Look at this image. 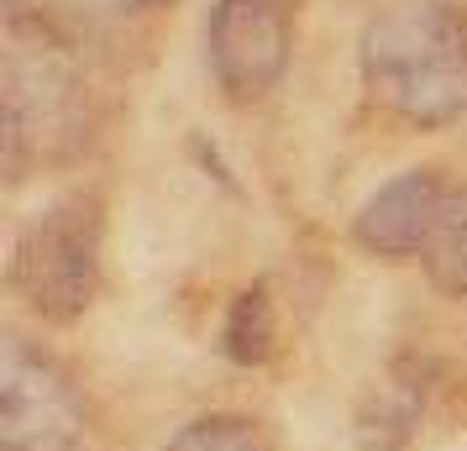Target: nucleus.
Here are the masks:
<instances>
[{
  "instance_id": "nucleus-1",
  "label": "nucleus",
  "mask_w": 467,
  "mask_h": 451,
  "mask_svg": "<svg viewBox=\"0 0 467 451\" xmlns=\"http://www.w3.org/2000/svg\"><path fill=\"white\" fill-rule=\"evenodd\" d=\"M362 79L389 116L446 127L467 110V16L446 0H400L362 32Z\"/></svg>"
},
{
  "instance_id": "nucleus-2",
  "label": "nucleus",
  "mask_w": 467,
  "mask_h": 451,
  "mask_svg": "<svg viewBox=\"0 0 467 451\" xmlns=\"http://www.w3.org/2000/svg\"><path fill=\"white\" fill-rule=\"evenodd\" d=\"M11 283L43 321H79L100 283V215L95 200L74 194L26 220L11 258Z\"/></svg>"
},
{
  "instance_id": "nucleus-3",
  "label": "nucleus",
  "mask_w": 467,
  "mask_h": 451,
  "mask_svg": "<svg viewBox=\"0 0 467 451\" xmlns=\"http://www.w3.org/2000/svg\"><path fill=\"white\" fill-rule=\"evenodd\" d=\"M0 100H5V173L11 179H22L26 152L64 158V152L79 148V131H85L79 79L43 37L22 43V32L11 26Z\"/></svg>"
},
{
  "instance_id": "nucleus-4",
  "label": "nucleus",
  "mask_w": 467,
  "mask_h": 451,
  "mask_svg": "<svg viewBox=\"0 0 467 451\" xmlns=\"http://www.w3.org/2000/svg\"><path fill=\"white\" fill-rule=\"evenodd\" d=\"M85 415L58 367L26 352L16 336L0 346V451H74Z\"/></svg>"
},
{
  "instance_id": "nucleus-5",
  "label": "nucleus",
  "mask_w": 467,
  "mask_h": 451,
  "mask_svg": "<svg viewBox=\"0 0 467 451\" xmlns=\"http://www.w3.org/2000/svg\"><path fill=\"white\" fill-rule=\"evenodd\" d=\"M211 64L232 100H257L278 85L289 64V16L284 0H215Z\"/></svg>"
},
{
  "instance_id": "nucleus-6",
  "label": "nucleus",
  "mask_w": 467,
  "mask_h": 451,
  "mask_svg": "<svg viewBox=\"0 0 467 451\" xmlns=\"http://www.w3.org/2000/svg\"><path fill=\"white\" fill-rule=\"evenodd\" d=\"M446 205L441 179L431 169H410L394 184H383L358 215V241L379 258H410L425 252V241L436 231V215Z\"/></svg>"
},
{
  "instance_id": "nucleus-7",
  "label": "nucleus",
  "mask_w": 467,
  "mask_h": 451,
  "mask_svg": "<svg viewBox=\"0 0 467 451\" xmlns=\"http://www.w3.org/2000/svg\"><path fill=\"white\" fill-rule=\"evenodd\" d=\"M420 399H425V384H415V378L379 384L358 409V446L362 451H400L415 436V425H420Z\"/></svg>"
},
{
  "instance_id": "nucleus-8",
  "label": "nucleus",
  "mask_w": 467,
  "mask_h": 451,
  "mask_svg": "<svg viewBox=\"0 0 467 451\" xmlns=\"http://www.w3.org/2000/svg\"><path fill=\"white\" fill-rule=\"evenodd\" d=\"M420 258L441 294H467V190L446 194L441 215H436V231H431Z\"/></svg>"
},
{
  "instance_id": "nucleus-9",
  "label": "nucleus",
  "mask_w": 467,
  "mask_h": 451,
  "mask_svg": "<svg viewBox=\"0 0 467 451\" xmlns=\"http://www.w3.org/2000/svg\"><path fill=\"white\" fill-rule=\"evenodd\" d=\"M274 300H268V289L257 283V289H242L226 310V331H221V352L242 367H257L268 363V352H274Z\"/></svg>"
},
{
  "instance_id": "nucleus-10",
  "label": "nucleus",
  "mask_w": 467,
  "mask_h": 451,
  "mask_svg": "<svg viewBox=\"0 0 467 451\" xmlns=\"http://www.w3.org/2000/svg\"><path fill=\"white\" fill-rule=\"evenodd\" d=\"M163 451H263V436L242 415H211V420L184 425Z\"/></svg>"
},
{
  "instance_id": "nucleus-11",
  "label": "nucleus",
  "mask_w": 467,
  "mask_h": 451,
  "mask_svg": "<svg viewBox=\"0 0 467 451\" xmlns=\"http://www.w3.org/2000/svg\"><path fill=\"white\" fill-rule=\"evenodd\" d=\"M85 11H100V16H137V11H152L158 0H74Z\"/></svg>"
}]
</instances>
